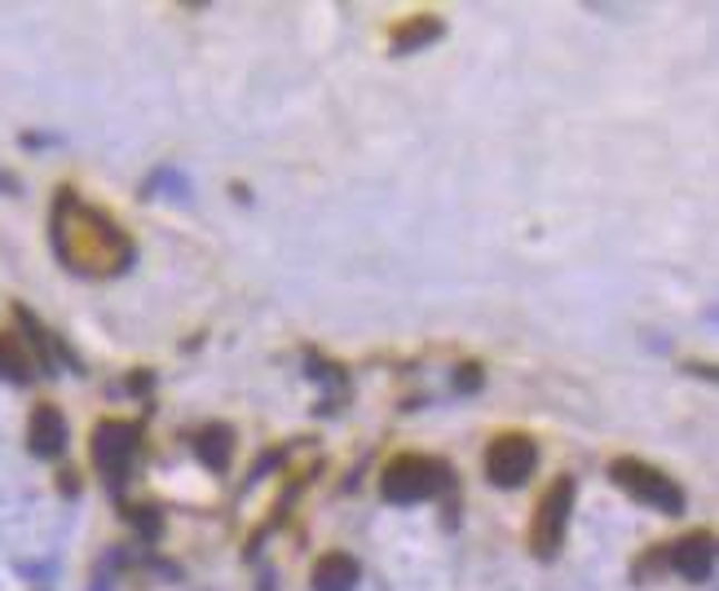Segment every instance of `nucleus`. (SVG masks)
<instances>
[{
	"label": "nucleus",
	"mask_w": 719,
	"mask_h": 591,
	"mask_svg": "<svg viewBox=\"0 0 719 591\" xmlns=\"http://www.w3.org/2000/svg\"><path fill=\"white\" fill-rule=\"evenodd\" d=\"M570 512H574V476H557L534 512V556L552 561L561 552L565 530H570Z\"/></svg>",
	"instance_id": "obj_4"
},
{
	"label": "nucleus",
	"mask_w": 719,
	"mask_h": 591,
	"mask_svg": "<svg viewBox=\"0 0 719 591\" xmlns=\"http://www.w3.org/2000/svg\"><path fill=\"white\" fill-rule=\"evenodd\" d=\"M31 375H36V357L22 349V341L0 336V380H9V384H31Z\"/></svg>",
	"instance_id": "obj_12"
},
{
	"label": "nucleus",
	"mask_w": 719,
	"mask_h": 591,
	"mask_svg": "<svg viewBox=\"0 0 719 591\" xmlns=\"http://www.w3.org/2000/svg\"><path fill=\"white\" fill-rule=\"evenodd\" d=\"M85 243L89 252H85V265H80V274H98V269H107V274H120L124 265L132 260V247H128V238L102 217V213H93V208H85V204H76V195L71 190H58V213H53V247H67V243Z\"/></svg>",
	"instance_id": "obj_1"
},
{
	"label": "nucleus",
	"mask_w": 719,
	"mask_h": 591,
	"mask_svg": "<svg viewBox=\"0 0 719 591\" xmlns=\"http://www.w3.org/2000/svg\"><path fill=\"white\" fill-rule=\"evenodd\" d=\"M93 591H107V588H93Z\"/></svg>",
	"instance_id": "obj_16"
},
{
	"label": "nucleus",
	"mask_w": 719,
	"mask_h": 591,
	"mask_svg": "<svg viewBox=\"0 0 719 591\" xmlns=\"http://www.w3.org/2000/svg\"><path fill=\"white\" fill-rule=\"evenodd\" d=\"M195 455H199L204 469L226 473L230 460H235V429H230V424H204V429L195 433Z\"/></svg>",
	"instance_id": "obj_9"
},
{
	"label": "nucleus",
	"mask_w": 719,
	"mask_h": 591,
	"mask_svg": "<svg viewBox=\"0 0 719 591\" xmlns=\"http://www.w3.org/2000/svg\"><path fill=\"white\" fill-rule=\"evenodd\" d=\"M362 579V565L349 552H327L314 565V591H354Z\"/></svg>",
	"instance_id": "obj_10"
},
{
	"label": "nucleus",
	"mask_w": 719,
	"mask_h": 591,
	"mask_svg": "<svg viewBox=\"0 0 719 591\" xmlns=\"http://www.w3.org/2000/svg\"><path fill=\"white\" fill-rule=\"evenodd\" d=\"M455 384H460V388H464V393H473V388H477V384H481V371H477V366H464V371H460V380H455Z\"/></svg>",
	"instance_id": "obj_14"
},
{
	"label": "nucleus",
	"mask_w": 719,
	"mask_h": 591,
	"mask_svg": "<svg viewBox=\"0 0 719 591\" xmlns=\"http://www.w3.org/2000/svg\"><path fill=\"white\" fill-rule=\"evenodd\" d=\"M437 40H442V18L424 13V18H406V22H397V31H393L388 49H393L397 58H406V53L429 49V45H437Z\"/></svg>",
	"instance_id": "obj_11"
},
{
	"label": "nucleus",
	"mask_w": 719,
	"mask_h": 591,
	"mask_svg": "<svg viewBox=\"0 0 719 591\" xmlns=\"http://www.w3.org/2000/svg\"><path fill=\"white\" fill-rule=\"evenodd\" d=\"M609 476H613V485H618L622 494H631L636 503H644V508H653V512H662V516H680V512H684V490H680L667 473L649 469L644 460H613V464H609Z\"/></svg>",
	"instance_id": "obj_3"
},
{
	"label": "nucleus",
	"mask_w": 719,
	"mask_h": 591,
	"mask_svg": "<svg viewBox=\"0 0 719 591\" xmlns=\"http://www.w3.org/2000/svg\"><path fill=\"white\" fill-rule=\"evenodd\" d=\"M534 469H539V446H534L525 433H503V437H494L490 451H485V476H490L494 485H503V490L525 485Z\"/></svg>",
	"instance_id": "obj_5"
},
{
	"label": "nucleus",
	"mask_w": 719,
	"mask_h": 591,
	"mask_svg": "<svg viewBox=\"0 0 719 591\" xmlns=\"http://www.w3.org/2000/svg\"><path fill=\"white\" fill-rule=\"evenodd\" d=\"M451 485H455V469L446 460H429V455H397L380 476V494L397 508L429 503Z\"/></svg>",
	"instance_id": "obj_2"
},
{
	"label": "nucleus",
	"mask_w": 719,
	"mask_h": 591,
	"mask_svg": "<svg viewBox=\"0 0 719 591\" xmlns=\"http://www.w3.org/2000/svg\"><path fill=\"white\" fill-rule=\"evenodd\" d=\"M67 420L58 406H36L31 424H27V446L36 460H62L67 455Z\"/></svg>",
	"instance_id": "obj_8"
},
{
	"label": "nucleus",
	"mask_w": 719,
	"mask_h": 591,
	"mask_svg": "<svg viewBox=\"0 0 719 591\" xmlns=\"http://www.w3.org/2000/svg\"><path fill=\"white\" fill-rule=\"evenodd\" d=\"M132 455H137V429H132V424H124V420H102V424L93 429V464H98V473L107 476L111 485H120L124 481Z\"/></svg>",
	"instance_id": "obj_6"
},
{
	"label": "nucleus",
	"mask_w": 719,
	"mask_h": 591,
	"mask_svg": "<svg viewBox=\"0 0 719 591\" xmlns=\"http://www.w3.org/2000/svg\"><path fill=\"white\" fill-rule=\"evenodd\" d=\"M128 521L141 530V539H155V534H159V512H155V508H132Z\"/></svg>",
	"instance_id": "obj_13"
},
{
	"label": "nucleus",
	"mask_w": 719,
	"mask_h": 591,
	"mask_svg": "<svg viewBox=\"0 0 719 591\" xmlns=\"http://www.w3.org/2000/svg\"><path fill=\"white\" fill-rule=\"evenodd\" d=\"M0 190H4V195H13V190H18V177H9V173H0Z\"/></svg>",
	"instance_id": "obj_15"
},
{
	"label": "nucleus",
	"mask_w": 719,
	"mask_h": 591,
	"mask_svg": "<svg viewBox=\"0 0 719 591\" xmlns=\"http://www.w3.org/2000/svg\"><path fill=\"white\" fill-rule=\"evenodd\" d=\"M667 561H671V570H676L680 579H689V583H707V579H711V570H716V539H711L707 530L684 534V539L667 552Z\"/></svg>",
	"instance_id": "obj_7"
}]
</instances>
